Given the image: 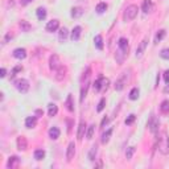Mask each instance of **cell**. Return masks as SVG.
<instances>
[{"label": "cell", "instance_id": "cell-1", "mask_svg": "<svg viewBox=\"0 0 169 169\" xmlns=\"http://www.w3.org/2000/svg\"><path fill=\"white\" fill-rule=\"evenodd\" d=\"M90 75H91V69L87 67L86 71H83V75L81 78V102H83V99L87 95V90L90 86Z\"/></svg>", "mask_w": 169, "mask_h": 169}, {"label": "cell", "instance_id": "cell-2", "mask_svg": "<svg viewBox=\"0 0 169 169\" xmlns=\"http://www.w3.org/2000/svg\"><path fill=\"white\" fill-rule=\"evenodd\" d=\"M159 151L163 154L169 153V136L167 132H161L159 135Z\"/></svg>", "mask_w": 169, "mask_h": 169}, {"label": "cell", "instance_id": "cell-3", "mask_svg": "<svg viewBox=\"0 0 169 169\" xmlns=\"http://www.w3.org/2000/svg\"><path fill=\"white\" fill-rule=\"evenodd\" d=\"M138 11H139L138 5H135V4L128 5L127 8L124 9V13H123V20H124V21H132L136 16H138Z\"/></svg>", "mask_w": 169, "mask_h": 169}, {"label": "cell", "instance_id": "cell-4", "mask_svg": "<svg viewBox=\"0 0 169 169\" xmlns=\"http://www.w3.org/2000/svg\"><path fill=\"white\" fill-rule=\"evenodd\" d=\"M15 86H16V89L19 90L21 94H27L28 90H29V82H28L27 80H24V78L15 81Z\"/></svg>", "mask_w": 169, "mask_h": 169}, {"label": "cell", "instance_id": "cell-5", "mask_svg": "<svg viewBox=\"0 0 169 169\" xmlns=\"http://www.w3.org/2000/svg\"><path fill=\"white\" fill-rule=\"evenodd\" d=\"M159 124H160V122L159 119H157L154 115H151V118H149V120H148V128H149V131L152 132V134H156L157 131H159Z\"/></svg>", "mask_w": 169, "mask_h": 169}, {"label": "cell", "instance_id": "cell-6", "mask_svg": "<svg viewBox=\"0 0 169 169\" xmlns=\"http://www.w3.org/2000/svg\"><path fill=\"white\" fill-rule=\"evenodd\" d=\"M127 73H122V75L119 78L116 80V82H115V90L116 91H122V90L124 89L125 83H127Z\"/></svg>", "mask_w": 169, "mask_h": 169}, {"label": "cell", "instance_id": "cell-7", "mask_svg": "<svg viewBox=\"0 0 169 169\" xmlns=\"http://www.w3.org/2000/svg\"><path fill=\"white\" fill-rule=\"evenodd\" d=\"M60 66H61L60 57L57 54H52V56H50V58H49V67H50V70L56 71Z\"/></svg>", "mask_w": 169, "mask_h": 169}, {"label": "cell", "instance_id": "cell-8", "mask_svg": "<svg viewBox=\"0 0 169 169\" xmlns=\"http://www.w3.org/2000/svg\"><path fill=\"white\" fill-rule=\"evenodd\" d=\"M147 45H148V37H144V38L141 40V42L139 44L138 49H136V57H138V58H140V57L143 56V53H144Z\"/></svg>", "mask_w": 169, "mask_h": 169}, {"label": "cell", "instance_id": "cell-9", "mask_svg": "<svg viewBox=\"0 0 169 169\" xmlns=\"http://www.w3.org/2000/svg\"><path fill=\"white\" fill-rule=\"evenodd\" d=\"M74 154H75V144H74V141H71V143H69L67 151H66V160L69 161V163L74 159Z\"/></svg>", "mask_w": 169, "mask_h": 169}, {"label": "cell", "instance_id": "cell-10", "mask_svg": "<svg viewBox=\"0 0 169 169\" xmlns=\"http://www.w3.org/2000/svg\"><path fill=\"white\" fill-rule=\"evenodd\" d=\"M16 143H17V149L19 151H25L28 148V141H27V138H25V136H19Z\"/></svg>", "mask_w": 169, "mask_h": 169}, {"label": "cell", "instance_id": "cell-11", "mask_svg": "<svg viewBox=\"0 0 169 169\" xmlns=\"http://www.w3.org/2000/svg\"><path fill=\"white\" fill-rule=\"evenodd\" d=\"M58 27H60V21L58 20H52L46 24L45 29H46V32H50V33H52V32H56L57 29H58Z\"/></svg>", "mask_w": 169, "mask_h": 169}, {"label": "cell", "instance_id": "cell-12", "mask_svg": "<svg viewBox=\"0 0 169 169\" xmlns=\"http://www.w3.org/2000/svg\"><path fill=\"white\" fill-rule=\"evenodd\" d=\"M66 71H67L66 66H62V65H61L58 69L56 70V80L57 81H62L65 78V75H66Z\"/></svg>", "mask_w": 169, "mask_h": 169}, {"label": "cell", "instance_id": "cell-13", "mask_svg": "<svg viewBox=\"0 0 169 169\" xmlns=\"http://www.w3.org/2000/svg\"><path fill=\"white\" fill-rule=\"evenodd\" d=\"M13 57L17 60H24L25 57H27V50L24 48H17L13 50Z\"/></svg>", "mask_w": 169, "mask_h": 169}, {"label": "cell", "instance_id": "cell-14", "mask_svg": "<svg viewBox=\"0 0 169 169\" xmlns=\"http://www.w3.org/2000/svg\"><path fill=\"white\" fill-rule=\"evenodd\" d=\"M141 8H143V12H144V13H151L153 11V3H152V0H144V2H143Z\"/></svg>", "mask_w": 169, "mask_h": 169}, {"label": "cell", "instance_id": "cell-15", "mask_svg": "<svg viewBox=\"0 0 169 169\" xmlns=\"http://www.w3.org/2000/svg\"><path fill=\"white\" fill-rule=\"evenodd\" d=\"M118 45H119V49L122 50V52H123L124 54H127V53H128V40H127V38H124V37L119 38Z\"/></svg>", "mask_w": 169, "mask_h": 169}, {"label": "cell", "instance_id": "cell-16", "mask_svg": "<svg viewBox=\"0 0 169 169\" xmlns=\"http://www.w3.org/2000/svg\"><path fill=\"white\" fill-rule=\"evenodd\" d=\"M36 124H37V116H28L25 119V127L27 128H34Z\"/></svg>", "mask_w": 169, "mask_h": 169}, {"label": "cell", "instance_id": "cell-17", "mask_svg": "<svg viewBox=\"0 0 169 169\" xmlns=\"http://www.w3.org/2000/svg\"><path fill=\"white\" fill-rule=\"evenodd\" d=\"M81 33H82V28L81 27H74L73 31H71V40L78 41L81 38Z\"/></svg>", "mask_w": 169, "mask_h": 169}, {"label": "cell", "instance_id": "cell-18", "mask_svg": "<svg viewBox=\"0 0 169 169\" xmlns=\"http://www.w3.org/2000/svg\"><path fill=\"white\" fill-rule=\"evenodd\" d=\"M85 131H86V123L83 120L80 123V125H78V132H77V138L78 140H82L85 136Z\"/></svg>", "mask_w": 169, "mask_h": 169}, {"label": "cell", "instance_id": "cell-19", "mask_svg": "<svg viewBox=\"0 0 169 169\" xmlns=\"http://www.w3.org/2000/svg\"><path fill=\"white\" fill-rule=\"evenodd\" d=\"M60 134H61V131H60L58 127H52L49 129V138L52 140H57V139H58Z\"/></svg>", "mask_w": 169, "mask_h": 169}, {"label": "cell", "instance_id": "cell-20", "mask_svg": "<svg viewBox=\"0 0 169 169\" xmlns=\"http://www.w3.org/2000/svg\"><path fill=\"white\" fill-rule=\"evenodd\" d=\"M57 112H58V107H57L54 103H49L48 105V114H49V116H56Z\"/></svg>", "mask_w": 169, "mask_h": 169}, {"label": "cell", "instance_id": "cell-21", "mask_svg": "<svg viewBox=\"0 0 169 169\" xmlns=\"http://www.w3.org/2000/svg\"><path fill=\"white\" fill-rule=\"evenodd\" d=\"M66 109L70 111V112H74V103H73V96H71V94L67 95V98H66Z\"/></svg>", "mask_w": 169, "mask_h": 169}, {"label": "cell", "instance_id": "cell-22", "mask_svg": "<svg viewBox=\"0 0 169 169\" xmlns=\"http://www.w3.org/2000/svg\"><path fill=\"white\" fill-rule=\"evenodd\" d=\"M19 163H20L19 157H17V156H12V157H9L8 163H7V167H8V168H15V167H17V164H19Z\"/></svg>", "mask_w": 169, "mask_h": 169}, {"label": "cell", "instance_id": "cell-23", "mask_svg": "<svg viewBox=\"0 0 169 169\" xmlns=\"http://www.w3.org/2000/svg\"><path fill=\"white\" fill-rule=\"evenodd\" d=\"M19 27L21 28V32H29L32 29V25L28 23V21H25V20H21L20 23H19Z\"/></svg>", "mask_w": 169, "mask_h": 169}, {"label": "cell", "instance_id": "cell-24", "mask_svg": "<svg viewBox=\"0 0 169 169\" xmlns=\"http://www.w3.org/2000/svg\"><path fill=\"white\" fill-rule=\"evenodd\" d=\"M94 44H95V48L98 49V50H102V49H103V38H102V36H100V34L95 36Z\"/></svg>", "mask_w": 169, "mask_h": 169}, {"label": "cell", "instance_id": "cell-25", "mask_svg": "<svg viewBox=\"0 0 169 169\" xmlns=\"http://www.w3.org/2000/svg\"><path fill=\"white\" fill-rule=\"evenodd\" d=\"M67 34H69V31H67V28H61V31H60V34H58V38H60V41L61 42H65V40L67 38Z\"/></svg>", "mask_w": 169, "mask_h": 169}, {"label": "cell", "instance_id": "cell-26", "mask_svg": "<svg viewBox=\"0 0 169 169\" xmlns=\"http://www.w3.org/2000/svg\"><path fill=\"white\" fill-rule=\"evenodd\" d=\"M111 135H112V128L107 129L105 134L102 135V140H100V141H102V144H107V143H109V140H110V136H111Z\"/></svg>", "mask_w": 169, "mask_h": 169}, {"label": "cell", "instance_id": "cell-27", "mask_svg": "<svg viewBox=\"0 0 169 169\" xmlns=\"http://www.w3.org/2000/svg\"><path fill=\"white\" fill-rule=\"evenodd\" d=\"M96 152H98V145H93L90 148V152H89V160L90 161H94L95 160V156H96Z\"/></svg>", "mask_w": 169, "mask_h": 169}, {"label": "cell", "instance_id": "cell-28", "mask_svg": "<svg viewBox=\"0 0 169 169\" xmlns=\"http://www.w3.org/2000/svg\"><path fill=\"white\" fill-rule=\"evenodd\" d=\"M83 15V11L80 7H75V8L71 9V17H74V19H78V17H81Z\"/></svg>", "mask_w": 169, "mask_h": 169}, {"label": "cell", "instance_id": "cell-29", "mask_svg": "<svg viewBox=\"0 0 169 169\" xmlns=\"http://www.w3.org/2000/svg\"><path fill=\"white\" fill-rule=\"evenodd\" d=\"M160 111L163 112L164 115L169 114V100H163L160 105Z\"/></svg>", "mask_w": 169, "mask_h": 169}, {"label": "cell", "instance_id": "cell-30", "mask_svg": "<svg viewBox=\"0 0 169 169\" xmlns=\"http://www.w3.org/2000/svg\"><path fill=\"white\" fill-rule=\"evenodd\" d=\"M36 15H37L38 20H44L46 17V9L44 7H40V8H37V11H36Z\"/></svg>", "mask_w": 169, "mask_h": 169}, {"label": "cell", "instance_id": "cell-31", "mask_svg": "<svg viewBox=\"0 0 169 169\" xmlns=\"http://www.w3.org/2000/svg\"><path fill=\"white\" fill-rule=\"evenodd\" d=\"M33 156H34V159L37 161H40V160H42L45 157V151L44 149H36L34 153H33Z\"/></svg>", "mask_w": 169, "mask_h": 169}, {"label": "cell", "instance_id": "cell-32", "mask_svg": "<svg viewBox=\"0 0 169 169\" xmlns=\"http://www.w3.org/2000/svg\"><path fill=\"white\" fill-rule=\"evenodd\" d=\"M139 94H140V91H139V89L138 87H134L131 90V93H129V99L131 100H136L139 98Z\"/></svg>", "mask_w": 169, "mask_h": 169}, {"label": "cell", "instance_id": "cell-33", "mask_svg": "<svg viewBox=\"0 0 169 169\" xmlns=\"http://www.w3.org/2000/svg\"><path fill=\"white\" fill-rule=\"evenodd\" d=\"M102 80H103V77H99L98 80L94 82V85H93L94 91H100V90H102Z\"/></svg>", "mask_w": 169, "mask_h": 169}, {"label": "cell", "instance_id": "cell-34", "mask_svg": "<svg viewBox=\"0 0 169 169\" xmlns=\"http://www.w3.org/2000/svg\"><path fill=\"white\" fill-rule=\"evenodd\" d=\"M94 132H95V124H91L87 128V134H86V138H87L89 140L93 139V136H94Z\"/></svg>", "mask_w": 169, "mask_h": 169}, {"label": "cell", "instance_id": "cell-35", "mask_svg": "<svg viewBox=\"0 0 169 169\" xmlns=\"http://www.w3.org/2000/svg\"><path fill=\"white\" fill-rule=\"evenodd\" d=\"M124 57H125V54H124L123 52H122L120 49L118 50V52H116V54H115V58H116V61H118V62H119V63H123V61H124Z\"/></svg>", "mask_w": 169, "mask_h": 169}, {"label": "cell", "instance_id": "cell-36", "mask_svg": "<svg viewBox=\"0 0 169 169\" xmlns=\"http://www.w3.org/2000/svg\"><path fill=\"white\" fill-rule=\"evenodd\" d=\"M135 147H129V148L125 151V157H127V160H131L132 159V156H134V153H135Z\"/></svg>", "mask_w": 169, "mask_h": 169}, {"label": "cell", "instance_id": "cell-37", "mask_svg": "<svg viewBox=\"0 0 169 169\" xmlns=\"http://www.w3.org/2000/svg\"><path fill=\"white\" fill-rule=\"evenodd\" d=\"M106 9H107V4H106V3H99V4L96 5V8H95V11L98 13H103Z\"/></svg>", "mask_w": 169, "mask_h": 169}, {"label": "cell", "instance_id": "cell-38", "mask_svg": "<svg viewBox=\"0 0 169 169\" xmlns=\"http://www.w3.org/2000/svg\"><path fill=\"white\" fill-rule=\"evenodd\" d=\"M164 37H165V31H164V29H161V31H159V33L156 34V37H154V42L157 44V42H160Z\"/></svg>", "mask_w": 169, "mask_h": 169}, {"label": "cell", "instance_id": "cell-39", "mask_svg": "<svg viewBox=\"0 0 169 169\" xmlns=\"http://www.w3.org/2000/svg\"><path fill=\"white\" fill-rule=\"evenodd\" d=\"M105 106H106V98H102L100 99V102L98 103V107H96V111L98 112H100L103 109H105Z\"/></svg>", "mask_w": 169, "mask_h": 169}, {"label": "cell", "instance_id": "cell-40", "mask_svg": "<svg viewBox=\"0 0 169 169\" xmlns=\"http://www.w3.org/2000/svg\"><path fill=\"white\" fill-rule=\"evenodd\" d=\"M160 56H161V58H164V60H169V48H165L161 50Z\"/></svg>", "mask_w": 169, "mask_h": 169}, {"label": "cell", "instance_id": "cell-41", "mask_svg": "<svg viewBox=\"0 0 169 169\" xmlns=\"http://www.w3.org/2000/svg\"><path fill=\"white\" fill-rule=\"evenodd\" d=\"M135 119H136V116H135L134 114H131V115H129V116L127 118V119H125V124H127V125L132 124V123H134V122H135Z\"/></svg>", "mask_w": 169, "mask_h": 169}, {"label": "cell", "instance_id": "cell-42", "mask_svg": "<svg viewBox=\"0 0 169 169\" xmlns=\"http://www.w3.org/2000/svg\"><path fill=\"white\" fill-rule=\"evenodd\" d=\"M109 85H110V81L107 80V78L103 77V80H102V90H107L109 89Z\"/></svg>", "mask_w": 169, "mask_h": 169}, {"label": "cell", "instance_id": "cell-43", "mask_svg": "<svg viewBox=\"0 0 169 169\" xmlns=\"http://www.w3.org/2000/svg\"><path fill=\"white\" fill-rule=\"evenodd\" d=\"M20 70H23V66H16L15 67V69H13L12 70V74H11V77H15V75H16V73H17V71H20Z\"/></svg>", "mask_w": 169, "mask_h": 169}, {"label": "cell", "instance_id": "cell-44", "mask_svg": "<svg viewBox=\"0 0 169 169\" xmlns=\"http://www.w3.org/2000/svg\"><path fill=\"white\" fill-rule=\"evenodd\" d=\"M164 80H165V82H167V83L169 85V70H167L164 73Z\"/></svg>", "mask_w": 169, "mask_h": 169}, {"label": "cell", "instance_id": "cell-45", "mask_svg": "<svg viewBox=\"0 0 169 169\" xmlns=\"http://www.w3.org/2000/svg\"><path fill=\"white\" fill-rule=\"evenodd\" d=\"M31 2H33V0H21V5H28Z\"/></svg>", "mask_w": 169, "mask_h": 169}, {"label": "cell", "instance_id": "cell-46", "mask_svg": "<svg viewBox=\"0 0 169 169\" xmlns=\"http://www.w3.org/2000/svg\"><path fill=\"white\" fill-rule=\"evenodd\" d=\"M107 123H109V118H103V120H102V127H105Z\"/></svg>", "mask_w": 169, "mask_h": 169}, {"label": "cell", "instance_id": "cell-47", "mask_svg": "<svg viewBox=\"0 0 169 169\" xmlns=\"http://www.w3.org/2000/svg\"><path fill=\"white\" fill-rule=\"evenodd\" d=\"M0 77H5V69H4V67H3V69L2 70H0Z\"/></svg>", "mask_w": 169, "mask_h": 169}, {"label": "cell", "instance_id": "cell-48", "mask_svg": "<svg viewBox=\"0 0 169 169\" xmlns=\"http://www.w3.org/2000/svg\"><path fill=\"white\" fill-rule=\"evenodd\" d=\"M36 115H38V116H40V115H42V111L41 110H37V111H36Z\"/></svg>", "mask_w": 169, "mask_h": 169}, {"label": "cell", "instance_id": "cell-49", "mask_svg": "<svg viewBox=\"0 0 169 169\" xmlns=\"http://www.w3.org/2000/svg\"><path fill=\"white\" fill-rule=\"evenodd\" d=\"M164 93H169V86H167V87L164 89Z\"/></svg>", "mask_w": 169, "mask_h": 169}]
</instances>
